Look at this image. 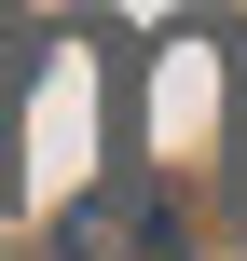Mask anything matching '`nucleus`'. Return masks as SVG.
<instances>
[{"label": "nucleus", "instance_id": "1", "mask_svg": "<svg viewBox=\"0 0 247 261\" xmlns=\"http://www.w3.org/2000/svg\"><path fill=\"white\" fill-rule=\"evenodd\" d=\"M55 261H193V220H179V193L165 179H96V193H69V220H55Z\"/></svg>", "mask_w": 247, "mask_h": 261}, {"label": "nucleus", "instance_id": "2", "mask_svg": "<svg viewBox=\"0 0 247 261\" xmlns=\"http://www.w3.org/2000/svg\"><path fill=\"white\" fill-rule=\"evenodd\" d=\"M28 69H41V41L0 14V206H14V83H28Z\"/></svg>", "mask_w": 247, "mask_h": 261}]
</instances>
